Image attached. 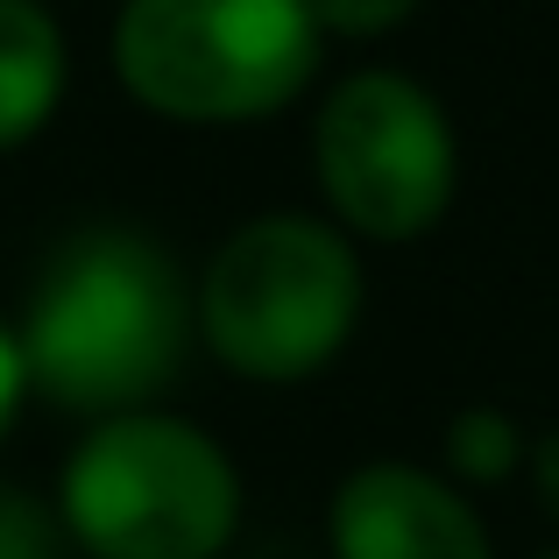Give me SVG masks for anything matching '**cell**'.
I'll use <instances>...</instances> for the list:
<instances>
[{
    "label": "cell",
    "instance_id": "cell-1",
    "mask_svg": "<svg viewBox=\"0 0 559 559\" xmlns=\"http://www.w3.org/2000/svg\"><path fill=\"white\" fill-rule=\"evenodd\" d=\"M28 390L79 418L150 411L178 382L199 312L178 262L135 227H85L50 255L22 319Z\"/></svg>",
    "mask_w": 559,
    "mask_h": 559
},
{
    "label": "cell",
    "instance_id": "cell-2",
    "mask_svg": "<svg viewBox=\"0 0 559 559\" xmlns=\"http://www.w3.org/2000/svg\"><path fill=\"white\" fill-rule=\"evenodd\" d=\"M319 50L305 0H121L114 14V79L185 128L284 114L319 79Z\"/></svg>",
    "mask_w": 559,
    "mask_h": 559
},
{
    "label": "cell",
    "instance_id": "cell-3",
    "mask_svg": "<svg viewBox=\"0 0 559 559\" xmlns=\"http://www.w3.org/2000/svg\"><path fill=\"white\" fill-rule=\"evenodd\" d=\"M191 312L234 376L305 382L361 326V255L319 213H262L213 248Z\"/></svg>",
    "mask_w": 559,
    "mask_h": 559
},
{
    "label": "cell",
    "instance_id": "cell-4",
    "mask_svg": "<svg viewBox=\"0 0 559 559\" xmlns=\"http://www.w3.org/2000/svg\"><path fill=\"white\" fill-rule=\"evenodd\" d=\"M57 518L93 559H219L241 532V475L205 425L128 411L64 461Z\"/></svg>",
    "mask_w": 559,
    "mask_h": 559
},
{
    "label": "cell",
    "instance_id": "cell-5",
    "mask_svg": "<svg viewBox=\"0 0 559 559\" xmlns=\"http://www.w3.org/2000/svg\"><path fill=\"white\" fill-rule=\"evenodd\" d=\"M312 170L347 241H418L461 191V142L418 79L355 71L312 121Z\"/></svg>",
    "mask_w": 559,
    "mask_h": 559
},
{
    "label": "cell",
    "instance_id": "cell-6",
    "mask_svg": "<svg viewBox=\"0 0 559 559\" xmlns=\"http://www.w3.org/2000/svg\"><path fill=\"white\" fill-rule=\"evenodd\" d=\"M326 546L333 559H496L475 503L411 461H369L333 489Z\"/></svg>",
    "mask_w": 559,
    "mask_h": 559
},
{
    "label": "cell",
    "instance_id": "cell-7",
    "mask_svg": "<svg viewBox=\"0 0 559 559\" xmlns=\"http://www.w3.org/2000/svg\"><path fill=\"white\" fill-rule=\"evenodd\" d=\"M71 85V43L43 0H0V150H22L50 128Z\"/></svg>",
    "mask_w": 559,
    "mask_h": 559
},
{
    "label": "cell",
    "instance_id": "cell-8",
    "mask_svg": "<svg viewBox=\"0 0 559 559\" xmlns=\"http://www.w3.org/2000/svg\"><path fill=\"white\" fill-rule=\"evenodd\" d=\"M447 475L453 481H475V489H496V481L524 475V453H532V439H524V425L510 418V411L496 404H467L447 418Z\"/></svg>",
    "mask_w": 559,
    "mask_h": 559
},
{
    "label": "cell",
    "instance_id": "cell-9",
    "mask_svg": "<svg viewBox=\"0 0 559 559\" xmlns=\"http://www.w3.org/2000/svg\"><path fill=\"white\" fill-rule=\"evenodd\" d=\"M0 559H64V518L14 481H0Z\"/></svg>",
    "mask_w": 559,
    "mask_h": 559
},
{
    "label": "cell",
    "instance_id": "cell-10",
    "mask_svg": "<svg viewBox=\"0 0 559 559\" xmlns=\"http://www.w3.org/2000/svg\"><path fill=\"white\" fill-rule=\"evenodd\" d=\"M319 22V36H347V43H369V36H390L418 14V0H305Z\"/></svg>",
    "mask_w": 559,
    "mask_h": 559
},
{
    "label": "cell",
    "instance_id": "cell-11",
    "mask_svg": "<svg viewBox=\"0 0 559 559\" xmlns=\"http://www.w3.org/2000/svg\"><path fill=\"white\" fill-rule=\"evenodd\" d=\"M524 475H532L538 510H546V518H552V532H559V425L532 439V453H524Z\"/></svg>",
    "mask_w": 559,
    "mask_h": 559
},
{
    "label": "cell",
    "instance_id": "cell-12",
    "mask_svg": "<svg viewBox=\"0 0 559 559\" xmlns=\"http://www.w3.org/2000/svg\"><path fill=\"white\" fill-rule=\"evenodd\" d=\"M22 396H28V369H22V341H14L8 326H0V439H8V425L22 418Z\"/></svg>",
    "mask_w": 559,
    "mask_h": 559
},
{
    "label": "cell",
    "instance_id": "cell-13",
    "mask_svg": "<svg viewBox=\"0 0 559 559\" xmlns=\"http://www.w3.org/2000/svg\"><path fill=\"white\" fill-rule=\"evenodd\" d=\"M532 559H559V546H552V552H532Z\"/></svg>",
    "mask_w": 559,
    "mask_h": 559
}]
</instances>
